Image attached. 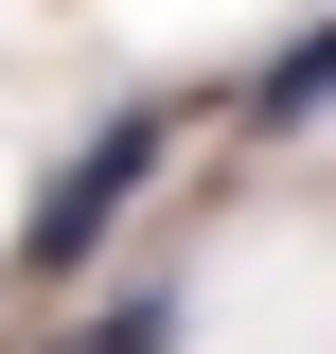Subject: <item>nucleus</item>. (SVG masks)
<instances>
[{"label":"nucleus","mask_w":336,"mask_h":354,"mask_svg":"<svg viewBox=\"0 0 336 354\" xmlns=\"http://www.w3.org/2000/svg\"><path fill=\"white\" fill-rule=\"evenodd\" d=\"M160 160H177V106H106V124L18 195V248H0V266H18V283H88V266H106V230L160 195Z\"/></svg>","instance_id":"1"},{"label":"nucleus","mask_w":336,"mask_h":354,"mask_svg":"<svg viewBox=\"0 0 336 354\" xmlns=\"http://www.w3.org/2000/svg\"><path fill=\"white\" fill-rule=\"evenodd\" d=\"M319 106H336V18H301V36L265 53L248 88H230V124H248V142H301V124H319Z\"/></svg>","instance_id":"2"},{"label":"nucleus","mask_w":336,"mask_h":354,"mask_svg":"<svg viewBox=\"0 0 336 354\" xmlns=\"http://www.w3.org/2000/svg\"><path fill=\"white\" fill-rule=\"evenodd\" d=\"M53 354H177V283H124L106 319H71Z\"/></svg>","instance_id":"3"}]
</instances>
